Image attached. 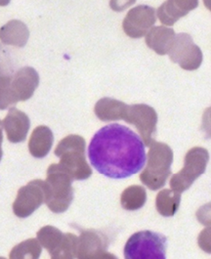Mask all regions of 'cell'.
<instances>
[{
    "label": "cell",
    "instance_id": "603a6c76",
    "mask_svg": "<svg viewBox=\"0 0 211 259\" xmlns=\"http://www.w3.org/2000/svg\"><path fill=\"white\" fill-rule=\"evenodd\" d=\"M77 237L74 234L66 233L63 243L50 254L51 259H74L76 252Z\"/></svg>",
    "mask_w": 211,
    "mask_h": 259
},
{
    "label": "cell",
    "instance_id": "d4e9b609",
    "mask_svg": "<svg viewBox=\"0 0 211 259\" xmlns=\"http://www.w3.org/2000/svg\"><path fill=\"white\" fill-rule=\"evenodd\" d=\"M98 259H118L114 254L113 253H109V252H105V253H103Z\"/></svg>",
    "mask_w": 211,
    "mask_h": 259
},
{
    "label": "cell",
    "instance_id": "9c48e42d",
    "mask_svg": "<svg viewBox=\"0 0 211 259\" xmlns=\"http://www.w3.org/2000/svg\"><path fill=\"white\" fill-rule=\"evenodd\" d=\"M45 202V182L40 179L29 181L18 191L13 202L14 214L20 218L31 215Z\"/></svg>",
    "mask_w": 211,
    "mask_h": 259
},
{
    "label": "cell",
    "instance_id": "7402d4cb",
    "mask_svg": "<svg viewBox=\"0 0 211 259\" xmlns=\"http://www.w3.org/2000/svg\"><path fill=\"white\" fill-rule=\"evenodd\" d=\"M37 241L49 253L54 251L64 241L65 234L53 226H44L37 232Z\"/></svg>",
    "mask_w": 211,
    "mask_h": 259
},
{
    "label": "cell",
    "instance_id": "7a4b0ae2",
    "mask_svg": "<svg viewBox=\"0 0 211 259\" xmlns=\"http://www.w3.org/2000/svg\"><path fill=\"white\" fill-rule=\"evenodd\" d=\"M86 145L83 137L70 134L62 139L55 149V155L60 158L58 163L72 180H85L92 175V169L86 161Z\"/></svg>",
    "mask_w": 211,
    "mask_h": 259
},
{
    "label": "cell",
    "instance_id": "cb8c5ba5",
    "mask_svg": "<svg viewBox=\"0 0 211 259\" xmlns=\"http://www.w3.org/2000/svg\"><path fill=\"white\" fill-rule=\"evenodd\" d=\"M11 75H0V110H5L9 106L17 104L11 89Z\"/></svg>",
    "mask_w": 211,
    "mask_h": 259
},
{
    "label": "cell",
    "instance_id": "5bb4252c",
    "mask_svg": "<svg viewBox=\"0 0 211 259\" xmlns=\"http://www.w3.org/2000/svg\"><path fill=\"white\" fill-rule=\"evenodd\" d=\"M198 5L197 0L192 1H166L157 9V17L164 26H173L179 19L183 18Z\"/></svg>",
    "mask_w": 211,
    "mask_h": 259
},
{
    "label": "cell",
    "instance_id": "83f0119b",
    "mask_svg": "<svg viewBox=\"0 0 211 259\" xmlns=\"http://www.w3.org/2000/svg\"><path fill=\"white\" fill-rule=\"evenodd\" d=\"M0 259H6V258H5V257H1V256H0Z\"/></svg>",
    "mask_w": 211,
    "mask_h": 259
},
{
    "label": "cell",
    "instance_id": "ffe728a7",
    "mask_svg": "<svg viewBox=\"0 0 211 259\" xmlns=\"http://www.w3.org/2000/svg\"><path fill=\"white\" fill-rule=\"evenodd\" d=\"M147 201L146 189L139 185L126 188L120 197L121 206L125 210H137L144 206Z\"/></svg>",
    "mask_w": 211,
    "mask_h": 259
},
{
    "label": "cell",
    "instance_id": "8fae6325",
    "mask_svg": "<svg viewBox=\"0 0 211 259\" xmlns=\"http://www.w3.org/2000/svg\"><path fill=\"white\" fill-rule=\"evenodd\" d=\"M109 246L107 236L96 230H81L77 239L76 259H98Z\"/></svg>",
    "mask_w": 211,
    "mask_h": 259
},
{
    "label": "cell",
    "instance_id": "484cf974",
    "mask_svg": "<svg viewBox=\"0 0 211 259\" xmlns=\"http://www.w3.org/2000/svg\"><path fill=\"white\" fill-rule=\"evenodd\" d=\"M2 122L0 121V148H1V145H2V141H3V134H2Z\"/></svg>",
    "mask_w": 211,
    "mask_h": 259
},
{
    "label": "cell",
    "instance_id": "7c38bea8",
    "mask_svg": "<svg viewBox=\"0 0 211 259\" xmlns=\"http://www.w3.org/2000/svg\"><path fill=\"white\" fill-rule=\"evenodd\" d=\"M39 84V75L35 69L24 67L15 73L11 81V89L15 100L27 101Z\"/></svg>",
    "mask_w": 211,
    "mask_h": 259
},
{
    "label": "cell",
    "instance_id": "ba28073f",
    "mask_svg": "<svg viewBox=\"0 0 211 259\" xmlns=\"http://www.w3.org/2000/svg\"><path fill=\"white\" fill-rule=\"evenodd\" d=\"M168 53L170 60L186 71L198 69L203 59L200 48L194 44L192 36L185 32L175 35Z\"/></svg>",
    "mask_w": 211,
    "mask_h": 259
},
{
    "label": "cell",
    "instance_id": "ac0fdd59",
    "mask_svg": "<svg viewBox=\"0 0 211 259\" xmlns=\"http://www.w3.org/2000/svg\"><path fill=\"white\" fill-rule=\"evenodd\" d=\"M127 104L113 98L100 99L94 108L95 115L102 121L120 120L123 118Z\"/></svg>",
    "mask_w": 211,
    "mask_h": 259
},
{
    "label": "cell",
    "instance_id": "e0dca14e",
    "mask_svg": "<svg viewBox=\"0 0 211 259\" xmlns=\"http://www.w3.org/2000/svg\"><path fill=\"white\" fill-rule=\"evenodd\" d=\"M29 31L26 24L12 20L0 28V40L5 45L23 47L28 42Z\"/></svg>",
    "mask_w": 211,
    "mask_h": 259
},
{
    "label": "cell",
    "instance_id": "2e32d148",
    "mask_svg": "<svg viewBox=\"0 0 211 259\" xmlns=\"http://www.w3.org/2000/svg\"><path fill=\"white\" fill-rule=\"evenodd\" d=\"M53 132L48 126L39 125L32 131L28 142V151L32 157L43 158L46 157L53 145Z\"/></svg>",
    "mask_w": 211,
    "mask_h": 259
},
{
    "label": "cell",
    "instance_id": "52a82bcc",
    "mask_svg": "<svg viewBox=\"0 0 211 259\" xmlns=\"http://www.w3.org/2000/svg\"><path fill=\"white\" fill-rule=\"evenodd\" d=\"M122 119L137 128L145 146L149 147L154 141L153 137L156 132L157 114L153 107L146 104L127 105Z\"/></svg>",
    "mask_w": 211,
    "mask_h": 259
},
{
    "label": "cell",
    "instance_id": "9a60e30c",
    "mask_svg": "<svg viewBox=\"0 0 211 259\" xmlns=\"http://www.w3.org/2000/svg\"><path fill=\"white\" fill-rule=\"evenodd\" d=\"M175 31L164 26L153 27L146 34V44L158 55L167 54L175 38Z\"/></svg>",
    "mask_w": 211,
    "mask_h": 259
},
{
    "label": "cell",
    "instance_id": "8992f818",
    "mask_svg": "<svg viewBox=\"0 0 211 259\" xmlns=\"http://www.w3.org/2000/svg\"><path fill=\"white\" fill-rule=\"evenodd\" d=\"M209 160L208 151L201 147H195L188 151L184 159V167L170 179L173 192L180 194L187 191L197 178L205 172Z\"/></svg>",
    "mask_w": 211,
    "mask_h": 259
},
{
    "label": "cell",
    "instance_id": "30bf717a",
    "mask_svg": "<svg viewBox=\"0 0 211 259\" xmlns=\"http://www.w3.org/2000/svg\"><path fill=\"white\" fill-rule=\"evenodd\" d=\"M156 21L155 9L149 5H138L129 10L122 22V29L129 37L140 38L153 28Z\"/></svg>",
    "mask_w": 211,
    "mask_h": 259
},
{
    "label": "cell",
    "instance_id": "44dd1931",
    "mask_svg": "<svg viewBox=\"0 0 211 259\" xmlns=\"http://www.w3.org/2000/svg\"><path fill=\"white\" fill-rule=\"evenodd\" d=\"M43 252L37 239H28L13 247L9 259H39Z\"/></svg>",
    "mask_w": 211,
    "mask_h": 259
},
{
    "label": "cell",
    "instance_id": "5b68a950",
    "mask_svg": "<svg viewBox=\"0 0 211 259\" xmlns=\"http://www.w3.org/2000/svg\"><path fill=\"white\" fill-rule=\"evenodd\" d=\"M167 239L153 231L133 234L124 246L125 259H166Z\"/></svg>",
    "mask_w": 211,
    "mask_h": 259
},
{
    "label": "cell",
    "instance_id": "d6986e66",
    "mask_svg": "<svg viewBox=\"0 0 211 259\" xmlns=\"http://www.w3.org/2000/svg\"><path fill=\"white\" fill-rule=\"evenodd\" d=\"M181 202V195L172 190L160 191L155 199V207L159 214L165 217L173 216L178 210Z\"/></svg>",
    "mask_w": 211,
    "mask_h": 259
},
{
    "label": "cell",
    "instance_id": "277c9868",
    "mask_svg": "<svg viewBox=\"0 0 211 259\" xmlns=\"http://www.w3.org/2000/svg\"><path fill=\"white\" fill-rule=\"evenodd\" d=\"M44 182L45 203L48 208L55 213L67 211L73 200L72 178L58 163H53L47 169Z\"/></svg>",
    "mask_w": 211,
    "mask_h": 259
},
{
    "label": "cell",
    "instance_id": "4fadbf2b",
    "mask_svg": "<svg viewBox=\"0 0 211 259\" xmlns=\"http://www.w3.org/2000/svg\"><path fill=\"white\" fill-rule=\"evenodd\" d=\"M30 121L24 112L11 108L2 121V126L6 131L7 139L11 143H21L26 140Z\"/></svg>",
    "mask_w": 211,
    "mask_h": 259
},
{
    "label": "cell",
    "instance_id": "3957f363",
    "mask_svg": "<svg viewBox=\"0 0 211 259\" xmlns=\"http://www.w3.org/2000/svg\"><path fill=\"white\" fill-rule=\"evenodd\" d=\"M172 162V149L167 144L154 140L150 145L146 168L140 174L142 183L152 191L161 189L171 174Z\"/></svg>",
    "mask_w": 211,
    "mask_h": 259
},
{
    "label": "cell",
    "instance_id": "4316f807",
    "mask_svg": "<svg viewBox=\"0 0 211 259\" xmlns=\"http://www.w3.org/2000/svg\"><path fill=\"white\" fill-rule=\"evenodd\" d=\"M2 155H3V152H2V148H0V160L2 158Z\"/></svg>",
    "mask_w": 211,
    "mask_h": 259
},
{
    "label": "cell",
    "instance_id": "6da1fadb",
    "mask_svg": "<svg viewBox=\"0 0 211 259\" xmlns=\"http://www.w3.org/2000/svg\"><path fill=\"white\" fill-rule=\"evenodd\" d=\"M88 157L98 172L109 178L123 179L144 167L145 145L133 130L112 123L94 134L88 147Z\"/></svg>",
    "mask_w": 211,
    "mask_h": 259
}]
</instances>
